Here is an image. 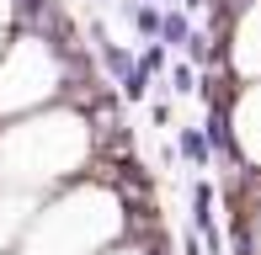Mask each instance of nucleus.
I'll return each mask as SVG.
<instances>
[{"mask_svg":"<svg viewBox=\"0 0 261 255\" xmlns=\"http://www.w3.org/2000/svg\"><path fill=\"white\" fill-rule=\"evenodd\" d=\"M149 85H155V75H149V69H144V64L134 59V64H128V75L117 80V96H123V101H134V107H139V101L149 96Z\"/></svg>","mask_w":261,"mask_h":255,"instance_id":"8","label":"nucleus"},{"mask_svg":"<svg viewBox=\"0 0 261 255\" xmlns=\"http://www.w3.org/2000/svg\"><path fill=\"white\" fill-rule=\"evenodd\" d=\"M96 154V133H91L86 112H32V117L0 128V181L6 186H54L69 181L86 160Z\"/></svg>","mask_w":261,"mask_h":255,"instance_id":"1","label":"nucleus"},{"mask_svg":"<svg viewBox=\"0 0 261 255\" xmlns=\"http://www.w3.org/2000/svg\"><path fill=\"white\" fill-rule=\"evenodd\" d=\"M187 38H192V11L165 6V16H160V43H165L171 53H181V48H187Z\"/></svg>","mask_w":261,"mask_h":255,"instance_id":"6","label":"nucleus"},{"mask_svg":"<svg viewBox=\"0 0 261 255\" xmlns=\"http://www.w3.org/2000/svg\"><path fill=\"white\" fill-rule=\"evenodd\" d=\"M96 59H101V69H107L112 80H123V75H128V64H134V48H128V43H117L112 32L96 21Z\"/></svg>","mask_w":261,"mask_h":255,"instance_id":"5","label":"nucleus"},{"mask_svg":"<svg viewBox=\"0 0 261 255\" xmlns=\"http://www.w3.org/2000/svg\"><path fill=\"white\" fill-rule=\"evenodd\" d=\"M165 90H176V96H192L197 90V64L187 53H176V64L165 69Z\"/></svg>","mask_w":261,"mask_h":255,"instance_id":"9","label":"nucleus"},{"mask_svg":"<svg viewBox=\"0 0 261 255\" xmlns=\"http://www.w3.org/2000/svg\"><path fill=\"white\" fill-rule=\"evenodd\" d=\"M176 6H181V11H192V16H197V11H208V0H176Z\"/></svg>","mask_w":261,"mask_h":255,"instance_id":"11","label":"nucleus"},{"mask_svg":"<svg viewBox=\"0 0 261 255\" xmlns=\"http://www.w3.org/2000/svg\"><path fill=\"white\" fill-rule=\"evenodd\" d=\"M176 144H181V154L192 160V165H208V154H213V149H208V138H203V133H192V128H187Z\"/></svg>","mask_w":261,"mask_h":255,"instance_id":"10","label":"nucleus"},{"mask_svg":"<svg viewBox=\"0 0 261 255\" xmlns=\"http://www.w3.org/2000/svg\"><path fill=\"white\" fill-rule=\"evenodd\" d=\"M64 90V48L38 32H16L0 48V117L38 112Z\"/></svg>","mask_w":261,"mask_h":255,"instance_id":"2","label":"nucleus"},{"mask_svg":"<svg viewBox=\"0 0 261 255\" xmlns=\"http://www.w3.org/2000/svg\"><path fill=\"white\" fill-rule=\"evenodd\" d=\"M0 48H6V43H0Z\"/></svg>","mask_w":261,"mask_h":255,"instance_id":"12","label":"nucleus"},{"mask_svg":"<svg viewBox=\"0 0 261 255\" xmlns=\"http://www.w3.org/2000/svg\"><path fill=\"white\" fill-rule=\"evenodd\" d=\"M229 64H234V75H261V0H251V6L234 16V27H229Z\"/></svg>","mask_w":261,"mask_h":255,"instance_id":"3","label":"nucleus"},{"mask_svg":"<svg viewBox=\"0 0 261 255\" xmlns=\"http://www.w3.org/2000/svg\"><path fill=\"white\" fill-rule=\"evenodd\" d=\"M229 128H234V144H240V154L261 165V85H245L240 101H234L229 112Z\"/></svg>","mask_w":261,"mask_h":255,"instance_id":"4","label":"nucleus"},{"mask_svg":"<svg viewBox=\"0 0 261 255\" xmlns=\"http://www.w3.org/2000/svg\"><path fill=\"white\" fill-rule=\"evenodd\" d=\"M128 21H134V32H144V43L149 38H160V16H165V11L155 6V0H128Z\"/></svg>","mask_w":261,"mask_h":255,"instance_id":"7","label":"nucleus"}]
</instances>
